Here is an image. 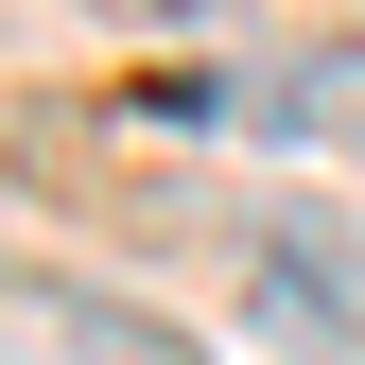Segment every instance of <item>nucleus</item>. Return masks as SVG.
Masks as SVG:
<instances>
[]
</instances>
